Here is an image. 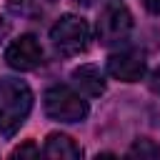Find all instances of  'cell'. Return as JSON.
<instances>
[{
	"label": "cell",
	"mask_w": 160,
	"mask_h": 160,
	"mask_svg": "<svg viewBox=\"0 0 160 160\" xmlns=\"http://www.w3.org/2000/svg\"><path fill=\"white\" fill-rule=\"evenodd\" d=\"M32 110V90L18 78L0 80V135L10 138L20 130Z\"/></svg>",
	"instance_id": "obj_1"
},
{
	"label": "cell",
	"mask_w": 160,
	"mask_h": 160,
	"mask_svg": "<svg viewBox=\"0 0 160 160\" xmlns=\"http://www.w3.org/2000/svg\"><path fill=\"white\" fill-rule=\"evenodd\" d=\"M42 108H45L48 118H52L58 122H82L90 112L85 98L68 85L48 88L42 95Z\"/></svg>",
	"instance_id": "obj_2"
},
{
	"label": "cell",
	"mask_w": 160,
	"mask_h": 160,
	"mask_svg": "<svg viewBox=\"0 0 160 160\" xmlns=\"http://www.w3.org/2000/svg\"><path fill=\"white\" fill-rule=\"evenodd\" d=\"M50 40L62 55H80L90 45V25L80 15H62L50 28Z\"/></svg>",
	"instance_id": "obj_3"
},
{
	"label": "cell",
	"mask_w": 160,
	"mask_h": 160,
	"mask_svg": "<svg viewBox=\"0 0 160 160\" xmlns=\"http://www.w3.org/2000/svg\"><path fill=\"white\" fill-rule=\"evenodd\" d=\"M130 32H132V15L125 5L108 8L98 20V40L108 48L125 42L130 38Z\"/></svg>",
	"instance_id": "obj_4"
},
{
	"label": "cell",
	"mask_w": 160,
	"mask_h": 160,
	"mask_svg": "<svg viewBox=\"0 0 160 160\" xmlns=\"http://www.w3.org/2000/svg\"><path fill=\"white\" fill-rule=\"evenodd\" d=\"M5 62L15 70H35L42 62V48L35 35L15 38L5 50Z\"/></svg>",
	"instance_id": "obj_5"
},
{
	"label": "cell",
	"mask_w": 160,
	"mask_h": 160,
	"mask_svg": "<svg viewBox=\"0 0 160 160\" xmlns=\"http://www.w3.org/2000/svg\"><path fill=\"white\" fill-rule=\"evenodd\" d=\"M148 70V62H145V55L140 50H120V52H112L108 58V72L115 78V80H122V82H138Z\"/></svg>",
	"instance_id": "obj_6"
},
{
	"label": "cell",
	"mask_w": 160,
	"mask_h": 160,
	"mask_svg": "<svg viewBox=\"0 0 160 160\" xmlns=\"http://www.w3.org/2000/svg\"><path fill=\"white\" fill-rule=\"evenodd\" d=\"M72 82L78 85V90H82L90 98H98L105 92V78L98 65H78L72 70Z\"/></svg>",
	"instance_id": "obj_7"
},
{
	"label": "cell",
	"mask_w": 160,
	"mask_h": 160,
	"mask_svg": "<svg viewBox=\"0 0 160 160\" xmlns=\"http://www.w3.org/2000/svg\"><path fill=\"white\" fill-rule=\"evenodd\" d=\"M42 155L50 158V160H75V158L82 155V150L75 145L72 138H68L62 132H50L48 140H45Z\"/></svg>",
	"instance_id": "obj_8"
},
{
	"label": "cell",
	"mask_w": 160,
	"mask_h": 160,
	"mask_svg": "<svg viewBox=\"0 0 160 160\" xmlns=\"http://www.w3.org/2000/svg\"><path fill=\"white\" fill-rule=\"evenodd\" d=\"M128 155L130 158H158L160 155V148L152 140H148V138H138L132 142V148L128 150Z\"/></svg>",
	"instance_id": "obj_9"
},
{
	"label": "cell",
	"mask_w": 160,
	"mask_h": 160,
	"mask_svg": "<svg viewBox=\"0 0 160 160\" xmlns=\"http://www.w3.org/2000/svg\"><path fill=\"white\" fill-rule=\"evenodd\" d=\"M25 155H30V158H35V155H40V150L32 145V142H25L22 148H18L15 152H12V158H25Z\"/></svg>",
	"instance_id": "obj_10"
},
{
	"label": "cell",
	"mask_w": 160,
	"mask_h": 160,
	"mask_svg": "<svg viewBox=\"0 0 160 160\" xmlns=\"http://www.w3.org/2000/svg\"><path fill=\"white\" fill-rule=\"evenodd\" d=\"M142 5H145L152 15H160V0H142Z\"/></svg>",
	"instance_id": "obj_11"
}]
</instances>
